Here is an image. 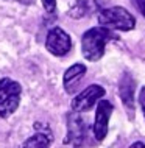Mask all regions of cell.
<instances>
[{
    "mask_svg": "<svg viewBox=\"0 0 145 148\" xmlns=\"http://www.w3.org/2000/svg\"><path fill=\"white\" fill-rule=\"evenodd\" d=\"M67 137L66 143H72L75 148L81 147V143L86 140L87 133H89V126L84 122V119H81L80 112H70L67 115Z\"/></svg>",
    "mask_w": 145,
    "mask_h": 148,
    "instance_id": "5b68a950",
    "label": "cell"
},
{
    "mask_svg": "<svg viewBox=\"0 0 145 148\" xmlns=\"http://www.w3.org/2000/svg\"><path fill=\"white\" fill-rule=\"evenodd\" d=\"M114 111V108L108 100H98V105H97V112H95V122H94V134L97 140H104L108 134V123H109L111 114Z\"/></svg>",
    "mask_w": 145,
    "mask_h": 148,
    "instance_id": "52a82bcc",
    "label": "cell"
},
{
    "mask_svg": "<svg viewBox=\"0 0 145 148\" xmlns=\"http://www.w3.org/2000/svg\"><path fill=\"white\" fill-rule=\"evenodd\" d=\"M22 87L17 81L11 78L0 79V117H10L16 112L21 103Z\"/></svg>",
    "mask_w": 145,
    "mask_h": 148,
    "instance_id": "3957f363",
    "label": "cell"
},
{
    "mask_svg": "<svg viewBox=\"0 0 145 148\" xmlns=\"http://www.w3.org/2000/svg\"><path fill=\"white\" fill-rule=\"evenodd\" d=\"M84 73H86V66H84V64L76 62V64H74V66H70L69 69L66 70L64 78H63V83H64V87H66V92L72 94V92H74V86L83 78Z\"/></svg>",
    "mask_w": 145,
    "mask_h": 148,
    "instance_id": "30bf717a",
    "label": "cell"
},
{
    "mask_svg": "<svg viewBox=\"0 0 145 148\" xmlns=\"http://www.w3.org/2000/svg\"><path fill=\"white\" fill-rule=\"evenodd\" d=\"M131 2H133V5L136 6V10L145 17V0H131Z\"/></svg>",
    "mask_w": 145,
    "mask_h": 148,
    "instance_id": "4fadbf2b",
    "label": "cell"
},
{
    "mask_svg": "<svg viewBox=\"0 0 145 148\" xmlns=\"http://www.w3.org/2000/svg\"><path fill=\"white\" fill-rule=\"evenodd\" d=\"M134 90H136V81L130 75H123L122 81H120V98H122L123 105L130 111L134 109Z\"/></svg>",
    "mask_w": 145,
    "mask_h": 148,
    "instance_id": "9c48e42d",
    "label": "cell"
},
{
    "mask_svg": "<svg viewBox=\"0 0 145 148\" xmlns=\"http://www.w3.org/2000/svg\"><path fill=\"white\" fill-rule=\"evenodd\" d=\"M98 23L109 30L130 31L134 28L136 19L125 8L114 6V8H106V10L98 11Z\"/></svg>",
    "mask_w": 145,
    "mask_h": 148,
    "instance_id": "7a4b0ae2",
    "label": "cell"
},
{
    "mask_svg": "<svg viewBox=\"0 0 145 148\" xmlns=\"http://www.w3.org/2000/svg\"><path fill=\"white\" fill-rule=\"evenodd\" d=\"M52 143V134L38 131L31 137H28L19 148H48Z\"/></svg>",
    "mask_w": 145,
    "mask_h": 148,
    "instance_id": "8fae6325",
    "label": "cell"
},
{
    "mask_svg": "<svg viewBox=\"0 0 145 148\" xmlns=\"http://www.w3.org/2000/svg\"><path fill=\"white\" fill-rule=\"evenodd\" d=\"M45 47L55 56H66L72 49V39L63 28L55 27L48 31L45 39Z\"/></svg>",
    "mask_w": 145,
    "mask_h": 148,
    "instance_id": "277c9868",
    "label": "cell"
},
{
    "mask_svg": "<svg viewBox=\"0 0 145 148\" xmlns=\"http://www.w3.org/2000/svg\"><path fill=\"white\" fill-rule=\"evenodd\" d=\"M103 97H104L103 87L98 84H92L86 87L84 90H81L72 100V109H74V112H86Z\"/></svg>",
    "mask_w": 145,
    "mask_h": 148,
    "instance_id": "8992f818",
    "label": "cell"
},
{
    "mask_svg": "<svg viewBox=\"0 0 145 148\" xmlns=\"http://www.w3.org/2000/svg\"><path fill=\"white\" fill-rule=\"evenodd\" d=\"M100 6L97 0H75L72 8L69 10V16L74 19H81L92 13H98Z\"/></svg>",
    "mask_w": 145,
    "mask_h": 148,
    "instance_id": "ba28073f",
    "label": "cell"
},
{
    "mask_svg": "<svg viewBox=\"0 0 145 148\" xmlns=\"http://www.w3.org/2000/svg\"><path fill=\"white\" fill-rule=\"evenodd\" d=\"M130 148H145V145H144L142 142H134Z\"/></svg>",
    "mask_w": 145,
    "mask_h": 148,
    "instance_id": "9a60e30c",
    "label": "cell"
},
{
    "mask_svg": "<svg viewBox=\"0 0 145 148\" xmlns=\"http://www.w3.org/2000/svg\"><path fill=\"white\" fill-rule=\"evenodd\" d=\"M139 105L142 108V112H144V117H145V86L139 92Z\"/></svg>",
    "mask_w": 145,
    "mask_h": 148,
    "instance_id": "5bb4252c",
    "label": "cell"
},
{
    "mask_svg": "<svg viewBox=\"0 0 145 148\" xmlns=\"http://www.w3.org/2000/svg\"><path fill=\"white\" fill-rule=\"evenodd\" d=\"M117 39L114 31L106 28V27H94L87 30L81 38V49H83V56L91 62L98 61L104 55V47L108 42Z\"/></svg>",
    "mask_w": 145,
    "mask_h": 148,
    "instance_id": "6da1fadb",
    "label": "cell"
},
{
    "mask_svg": "<svg viewBox=\"0 0 145 148\" xmlns=\"http://www.w3.org/2000/svg\"><path fill=\"white\" fill-rule=\"evenodd\" d=\"M42 5H44V10L50 14H53L56 11V0H42Z\"/></svg>",
    "mask_w": 145,
    "mask_h": 148,
    "instance_id": "7c38bea8",
    "label": "cell"
},
{
    "mask_svg": "<svg viewBox=\"0 0 145 148\" xmlns=\"http://www.w3.org/2000/svg\"><path fill=\"white\" fill-rule=\"evenodd\" d=\"M17 2H22V3H30V2H33V0H17Z\"/></svg>",
    "mask_w": 145,
    "mask_h": 148,
    "instance_id": "2e32d148",
    "label": "cell"
}]
</instances>
